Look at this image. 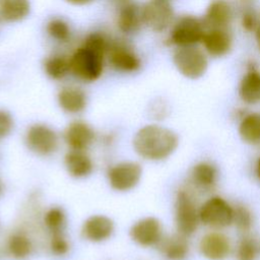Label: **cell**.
Instances as JSON below:
<instances>
[{"instance_id": "obj_30", "label": "cell", "mask_w": 260, "mask_h": 260, "mask_svg": "<svg viewBox=\"0 0 260 260\" xmlns=\"http://www.w3.org/2000/svg\"><path fill=\"white\" fill-rule=\"evenodd\" d=\"M44 222L51 234L62 233L66 223V214L61 207L53 206L46 211Z\"/></svg>"}, {"instance_id": "obj_4", "label": "cell", "mask_w": 260, "mask_h": 260, "mask_svg": "<svg viewBox=\"0 0 260 260\" xmlns=\"http://www.w3.org/2000/svg\"><path fill=\"white\" fill-rule=\"evenodd\" d=\"M199 219L211 230H223L233 224L234 206L219 195L210 196L199 206Z\"/></svg>"}, {"instance_id": "obj_7", "label": "cell", "mask_w": 260, "mask_h": 260, "mask_svg": "<svg viewBox=\"0 0 260 260\" xmlns=\"http://www.w3.org/2000/svg\"><path fill=\"white\" fill-rule=\"evenodd\" d=\"M143 24L155 32H161L174 22V8L171 0H147L141 7Z\"/></svg>"}, {"instance_id": "obj_8", "label": "cell", "mask_w": 260, "mask_h": 260, "mask_svg": "<svg viewBox=\"0 0 260 260\" xmlns=\"http://www.w3.org/2000/svg\"><path fill=\"white\" fill-rule=\"evenodd\" d=\"M107 59L113 69L122 73H134L141 67V59L134 49L120 40H110Z\"/></svg>"}, {"instance_id": "obj_24", "label": "cell", "mask_w": 260, "mask_h": 260, "mask_svg": "<svg viewBox=\"0 0 260 260\" xmlns=\"http://www.w3.org/2000/svg\"><path fill=\"white\" fill-rule=\"evenodd\" d=\"M238 132L242 139L247 144H260V113L248 112L240 121Z\"/></svg>"}, {"instance_id": "obj_15", "label": "cell", "mask_w": 260, "mask_h": 260, "mask_svg": "<svg viewBox=\"0 0 260 260\" xmlns=\"http://www.w3.org/2000/svg\"><path fill=\"white\" fill-rule=\"evenodd\" d=\"M201 44L210 57L220 58L231 52L233 38L225 28H208L203 36Z\"/></svg>"}, {"instance_id": "obj_1", "label": "cell", "mask_w": 260, "mask_h": 260, "mask_svg": "<svg viewBox=\"0 0 260 260\" xmlns=\"http://www.w3.org/2000/svg\"><path fill=\"white\" fill-rule=\"evenodd\" d=\"M110 39L103 32L86 36L81 45L69 56L70 73L83 82L98 80L105 68Z\"/></svg>"}, {"instance_id": "obj_2", "label": "cell", "mask_w": 260, "mask_h": 260, "mask_svg": "<svg viewBox=\"0 0 260 260\" xmlns=\"http://www.w3.org/2000/svg\"><path fill=\"white\" fill-rule=\"evenodd\" d=\"M178 145L177 133L156 124L143 126L133 138V147L137 154L151 161L167 159L176 151Z\"/></svg>"}, {"instance_id": "obj_10", "label": "cell", "mask_w": 260, "mask_h": 260, "mask_svg": "<svg viewBox=\"0 0 260 260\" xmlns=\"http://www.w3.org/2000/svg\"><path fill=\"white\" fill-rule=\"evenodd\" d=\"M141 166L136 161H123L111 167L108 171L110 186L120 192L133 189L140 181Z\"/></svg>"}, {"instance_id": "obj_3", "label": "cell", "mask_w": 260, "mask_h": 260, "mask_svg": "<svg viewBox=\"0 0 260 260\" xmlns=\"http://www.w3.org/2000/svg\"><path fill=\"white\" fill-rule=\"evenodd\" d=\"M174 220L178 233L191 237L200 224L199 206L191 188H181L177 191L174 202Z\"/></svg>"}, {"instance_id": "obj_29", "label": "cell", "mask_w": 260, "mask_h": 260, "mask_svg": "<svg viewBox=\"0 0 260 260\" xmlns=\"http://www.w3.org/2000/svg\"><path fill=\"white\" fill-rule=\"evenodd\" d=\"M48 36L57 43H67L70 41L72 31L69 23L61 17H53L46 24Z\"/></svg>"}, {"instance_id": "obj_6", "label": "cell", "mask_w": 260, "mask_h": 260, "mask_svg": "<svg viewBox=\"0 0 260 260\" xmlns=\"http://www.w3.org/2000/svg\"><path fill=\"white\" fill-rule=\"evenodd\" d=\"M205 31L201 19L193 15H183L171 25L169 41L177 47L196 46L201 43Z\"/></svg>"}, {"instance_id": "obj_12", "label": "cell", "mask_w": 260, "mask_h": 260, "mask_svg": "<svg viewBox=\"0 0 260 260\" xmlns=\"http://www.w3.org/2000/svg\"><path fill=\"white\" fill-rule=\"evenodd\" d=\"M131 239L142 247L157 246L162 239V224L159 219L147 216L136 221L130 229Z\"/></svg>"}, {"instance_id": "obj_37", "label": "cell", "mask_w": 260, "mask_h": 260, "mask_svg": "<svg viewBox=\"0 0 260 260\" xmlns=\"http://www.w3.org/2000/svg\"><path fill=\"white\" fill-rule=\"evenodd\" d=\"M114 1L118 4V3H120V2H122V1H124V0H114Z\"/></svg>"}, {"instance_id": "obj_18", "label": "cell", "mask_w": 260, "mask_h": 260, "mask_svg": "<svg viewBox=\"0 0 260 260\" xmlns=\"http://www.w3.org/2000/svg\"><path fill=\"white\" fill-rule=\"evenodd\" d=\"M114 232V222L106 215L89 216L82 224V236L90 242H103L109 239Z\"/></svg>"}, {"instance_id": "obj_25", "label": "cell", "mask_w": 260, "mask_h": 260, "mask_svg": "<svg viewBox=\"0 0 260 260\" xmlns=\"http://www.w3.org/2000/svg\"><path fill=\"white\" fill-rule=\"evenodd\" d=\"M45 73L54 80H61L70 73L69 57L61 54L48 56L43 63Z\"/></svg>"}, {"instance_id": "obj_34", "label": "cell", "mask_w": 260, "mask_h": 260, "mask_svg": "<svg viewBox=\"0 0 260 260\" xmlns=\"http://www.w3.org/2000/svg\"><path fill=\"white\" fill-rule=\"evenodd\" d=\"M62 1L66 2L68 4H71V5H74V6H84V5L91 3L94 0H62Z\"/></svg>"}, {"instance_id": "obj_16", "label": "cell", "mask_w": 260, "mask_h": 260, "mask_svg": "<svg viewBox=\"0 0 260 260\" xmlns=\"http://www.w3.org/2000/svg\"><path fill=\"white\" fill-rule=\"evenodd\" d=\"M94 139V132L91 127L82 121L70 123L64 131V140L73 150H85Z\"/></svg>"}, {"instance_id": "obj_21", "label": "cell", "mask_w": 260, "mask_h": 260, "mask_svg": "<svg viewBox=\"0 0 260 260\" xmlns=\"http://www.w3.org/2000/svg\"><path fill=\"white\" fill-rule=\"evenodd\" d=\"M238 94L246 105L260 104V72L257 69L251 68L242 76Z\"/></svg>"}, {"instance_id": "obj_19", "label": "cell", "mask_w": 260, "mask_h": 260, "mask_svg": "<svg viewBox=\"0 0 260 260\" xmlns=\"http://www.w3.org/2000/svg\"><path fill=\"white\" fill-rule=\"evenodd\" d=\"M233 17V10L225 0H212L206 8L202 19L206 29L225 28Z\"/></svg>"}, {"instance_id": "obj_17", "label": "cell", "mask_w": 260, "mask_h": 260, "mask_svg": "<svg viewBox=\"0 0 260 260\" xmlns=\"http://www.w3.org/2000/svg\"><path fill=\"white\" fill-rule=\"evenodd\" d=\"M157 247L161 256L167 260H186L190 253L188 237L178 232L162 237Z\"/></svg>"}, {"instance_id": "obj_32", "label": "cell", "mask_w": 260, "mask_h": 260, "mask_svg": "<svg viewBox=\"0 0 260 260\" xmlns=\"http://www.w3.org/2000/svg\"><path fill=\"white\" fill-rule=\"evenodd\" d=\"M13 119L11 115L5 111L0 109V139L8 136L13 129Z\"/></svg>"}, {"instance_id": "obj_35", "label": "cell", "mask_w": 260, "mask_h": 260, "mask_svg": "<svg viewBox=\"0 0 260 260\" xmlns=\"http://www.w3.org/2000/svg\"><path fill=\"white\" fill-rule=\"evenodd\" d=\"M255 32V41H256V45H257V48L260 52V24L259 26L257 27V29L254 31Z\"/></svg>"}, {"instance_id": "obj_27", "label": "cell", "mask_w": 260, "mask_h": 260, "mask_svg": "<svg viewBox=\"0 0 260 260\" xmlns=\"http://www.w3.org/2000/svg\"><path fill=\"white\" fill-rule=\"evenodd\" d=\"M238 260H256L260 256V243L252 235H242L235 248Z\"/></svg>"}, {"instance_id": "obj_31", "label": "cell", "mask_w": 260, "mask_h": 260, "mask_svg": "<svg viewBox=\"0 0 260 260\" xmlns=\"http://www.w3.org/2000/svg\"><path fill=\"white\" fill-rule=\"evenodd\" d=\"M50 249L52 253L57 256H63L69 251V243L62 233L52 234L50 240Z\"/></svg>"}, {"instance_id": "obj_33", "label": "cell", "mask_w": 260, "mask_h": 260, "mask_svg": "<svg viewBox=\"0 0 260 260\" xmlns=\"http://www.w3.org/2000/svg\"><path fill=\"white\" fill-rule=\"evenodd\" d=\"M260 22L258 19V15L253 10H247L243 13L242 16V26L247 31H255L259 26Z\"/></svg>"}, {"instance_id": "obj_22", "label": "cell", "mask_w": 260, "mask_h": 260, "mask_svg": "<svg viewBox=\"0 0 260 260\" xmlns=\"http://www.w3.org/2000/svg\"><path fill=\"white\" fill-rule=\"evenodd\" d=\"M29 0H0V18L9 23L19 22L30 13Z\"/></svg>"}, {"instance_id": "obj_13", "label": "cell", "mask_w": 260, "mask_h": 260, "mask_svg": "<svg viewBox=\"0 0 260 260\" xmlns=\"http://www.w3.org/2000/svg\"><path fill=\"white\" fill-rule=\"evenodd\" d=\"M219 179L217 166L210 160H199L190 170V188L199 192L212 191Z\"/></svg>"}, {"instance_id": "obj_28", "label": "cell", "mask_w": 260, "mask_h": 260, "mask_svg": "<svg viewBox=\"0 0 260 260\" xmlns=\"http://www.w3.org/2000/svg\"><path fill=\"white\" fill-rule=\"evenodd\" d=\"M233 224L241 234H249L254 224V214L250 207L243 203H238L234 206Z\"/></svg>"}, {"instance_id": "obj_36", "label": "cell", "mask_w": 260, "mask_h": 260, "mask_svg": "<svg viewBox=\"0 0 260 260\" xmlns=\"http://www.w3.org/2000/svg\"><path fill=\"white\" fill-rule=\"evenodd\" d=\"M255 170H256V176H257L258 180L260 181V156L258 157V159H257V161H256Z\"/></svg>"}, {"instance_id": "obj_23", "label": "cell", "mask_w": 260, "mask_h": 260, "mask_svg": "<svg viewBox=\"0 0 260 260\" xmlns=\"http://www.w3.org/2000/svg\"><path fill=\"white\" fill-rule=\"evenodd\" d=\"M64 162L68 173L75 178L87 177L93 169L90 157L83 150L71 149L66 153Z\"/></svg>"}, {"instance_id": "obj_5", "label": "cell", "mask_w": 260, "mask_h": 260, "mask_svg": "<svg viewBox=\"0 0 260 260\" xmlns=\"http://www.w3.org/2000/svg\"><path fill=\"white\" fill-rule=\"evenodd\" d=\"M173 63L181 75L192 80L202 77L208 68L206 54L195 46L177 47L173 53Z\"/></svg>"}, {"instance_id": "obj_11", "label": "cell", "mask_w": 260, "mask_h": 260, "mask_svg": "<svg viewBox=\"0 0 260 260\" xmlns=\"http://www.w3.org/2000/svg\"><path fill=\"white\" fill-rule=\"evenodd\" d=\"M25 142L28 148L35 153L49 155L56 151L59 138L51 127L45 124H34L26 131Z\"/></svg>"}, {"instance_id": "obj_9", "label": "cell", "mask_w": 260, "mask_h": 260, "mask_svg": "<svg viewBox=\"0 0 260 260\" xmlns=\"http://www.w3.org/2000/svg\"><path fill=\"white\" fill-rule=\"evenodd\" d=\"M200 255L207 260H226L234 252V247L228 235L212 230L204 234L198 243Z\"/></svg>"}, {"instance_id": "obj_38", "label": "cell", "mask_w": 260, "mask_h": 260, "mask_svg": "<svg viewBox=\"0 0 260 260\" xmlns=\"http://www.w3.org/2000/svg\"><path fill=\"white\" fill-rule=\"evenodd\" d=\"M0 192H1V186H0Z\"/></svg>"}, {"instance_id": "obj_26", "label": "cell", "mask_w": 260, "mask_h": 260, "mask_svg": "<svg viewBox=\"0 0 260 260\" xmlns=\"http://www.w3.org/2000/svg\"><path fill=\"white\" fill-rule=\"evenodd\" d=\"M7 251L9 255L15 259H25L32 251L31 241L25 234L14 233L8 238Z\"/></svg>"}, {"instance_id": "obj_20", "label": "cell", "mask_w": 260, "mask_h": 260, "mask_svg": "<svg viewBox=\"0 0 260 260\" xmlns=\"http://www.w3.org/2000/svg\"><path fill=\"white\" fill-rule=\"evenodd\" d=\"M60 108L69 114L82 112L87 105V96L84 90L75 85L63 86L57 95Z\"/></svg>"}, {"instance_id": "obj_14", "label": "cell", "mask_w": 260, "mask_h": 260, "mask_svg": "<svg viewBox=\"0 0 260 260\" xmlns=\"http://www.w3.org/2000/svg\"><path fill=\"white\" fill-rule=\"evenodd\" d=\"M116 23L119 30L126 35H131L143 24L141 7L132 0H124L117 4Z\"/></svg>"}]
</instances>
